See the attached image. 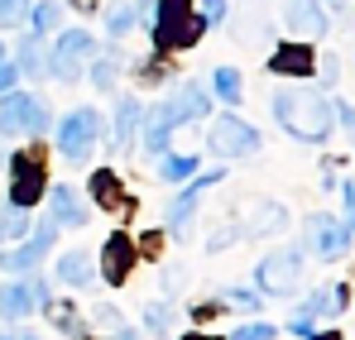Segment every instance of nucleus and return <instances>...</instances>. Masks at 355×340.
<instances>
[{
	"label": "nucleus",
	"instance_id": "nucleus-36",
	"mask_svg": "<svg viewBox=\"0 0 355 340\" xmlns=\"http://www.w3.org/2000/svg\"><path fill=\"white\" fill-rule=\"evenodd\" d=\"M312 321H317V312H312V307H302V312L293 316V331H297V336H307V331H312Z\"/></svg>",
	"mask_w": 355,
	"mask_h": 340
},
{
	"label": "nucleus",
	"instance_id": "nucleus-35",
	"mask_svg": "<svg viewBox=\"0 0 355 340\" xmlns=\"http://www.w3.org/2000/svg\"><path fill=\"white\" fill-rule=\"evenodd\" d=\"M226 297H231L236 307H245V312H254V307H259V297H254V292H245V287H231Z\"/></svg>",
	"mask_w": 355,
	"mask_h": 340
},
{
	"label": "nucleus",
	"instance_id": "nucleus-30",
	"mask_svg": "<svg viewBox=\"0 0 355 340\" xmlns=\"http://www.w3.org/2000/svg\"><path fill=\"white\" fill-rule=\"evenodd\" d=\"M53 24H58V5H34V29L49 34Z\"/></svg>",
	"mask_w": 355,
	"mask_h": 340
},
{
	"label": "nucleus",
	"instance_id": "nucleus-29",
	"mask_svg": "<svg viewBox=\"0 0 355 340\" xmlns=\"http://www.w3.org/2000/svg\"><path fill=\"white\" fill-rule=\"evenodd\" d=\"M29 19V0H0V24H24Z\"/></svg>",
	"mask_w": 355,
	"mask_h": 340
},
{
	"label": "nucleus",
	"instance_id": "nucleus-10",
	"mask_svg": "<svg viewBox=\"0 0 355 340\" xmlns=\"http://www.w3.org/2000/svg\"><path fill=\"white\" fill-rule=\"evenodd\" d=\"M53 230H58V226H53V216H49V221L39 226V235H34V240H24L19 249H5V254H0V269H5V274H29V269H34V264L49 254Z\"/></svg>",
	"mask_w": 355,
	"mask_h": 340
},
{
	"label": "nucleus",
	"instance_id": "nucleus-20",
	"mask_svg": "<svg viewBox=\"0 0 355 340\" xmlns=\"http://www.w3.org/2000/svg\"><path fill=\"white\" fill-rule=\"evenodd\" d=\"M144 5H149V0H125V5H111V10H106V29H111V34H130V29H135V19H139V15H144Z\"/></svg>",
	"mask_w": 355,
	"mask_h": 340
},
{
	"label": "nucleus",
	"instance_id": "nucleus-26",
	"mask_svg": "<svg viewBox=\"0 0 355 340\" xmlns=\"http://www.w3.org/2000/svg\"><path fill=\"white\" fill-rule=\"evenodd\" d=\"M279 226H284V211H279V206H259V211H254V221H250L254 235H269V230H279Z\"/></svg>",
	"mask_w": 355,
	"mask_h": 340
},
{
	"label": "nucleus",
	"instance_id": "nucleus-6",
	"mask_svg": "<svg viewBox=\"0 0 355 340\" xmlns=\"http://www.w3.org/2000/svg\"><path fill=\"white\" fill-rule=\"evenodd\" d=\"M96 111H72L67 120L58 125V149L62 159H72V163H82V159H92V149H96Z\"/></svg>",
	"mask_w": 355,
	"mask_h": 340
},
{
	"label": "nucleus",
	"instance_id": "nucleus-8",
	"mask_svg": "<svg viewBox=\"0 0 355 340\" xmlns=\"http://www.w3.org/2000/svg\"><path fill=\"white\" fill-rule=\"evenodd\" d=\"M297 269H302V254H297V249H274V254L259 264V287H264V292H293Z\"/></svg>",
	"mask_w": 355,
	"mask_h": 340
},
{
	"label": "nucleus",
	"instance_id": "nucleus-9",
	"mask_svg": "<svg viewBox=\"0 0 355 340\" xmlns=\"http://www.w3.org/2000/svg\"><path fill=\"white\" fill-rule=\"evenodd\" d=\"M307 244H312L317 259H336L341 249H351V226H346V221L312 216V221H307Z\"/></svg>",
	"mask_w": 355,
	"mask_h": 340
},
{
	"label": "nucleus",
	"instance_id": "nucleus-38",
	"mask_svg": "<svg viewBox=\"0 0 355 340\" xmlns=\"http://www.w3.org/2000/svg\"><path fill=\"white\" fill-rule=\"evenodd\" d=\"M182 340H211V336H182Z\"/></svg>",
	"mask_w": 355,
	"mask_h": 340
},
{
	"label": "nucleus",
	"instance_id": "nucleus-16",
	"mask_svg": "<svg viewBox=\"0 0 355 340\" xmlns=\"http://www.w3.org/2000/svg\"><path fill=\"white\" fill-rule=\"evenodd\" d=\"M178 129V115L168 101H159L154 111H149V134H144V144H149V154H168V139H173Z\"/></svg>",
	"mask_w": 355,
	"mask_h": 340
},
{
	"label": "nucleus",
	"instance_id": "nucleus-18",
	"mask_svg": "<svg viewBox=\"0 0 355 340\" xmlns=\"http://www.w3.org/2000/svg\"><path fill=\"white\" fill-rule=\"evenodd\" d=\"M29 307H34V292H29L24 283H5L0 287V316L19 321V316H29Z\"/></svg>",
	"mask_w": 355,
	"mask_h": 340
},
{
	"label": "nucleus",
	"instance_id": "nucleus-21",
	"mask_svg": "<svg viewBox=\"0 0 355 340\" xmlns=\"http://www.w3.org/2000/svg\"><path fill=\"white\" fill-rule=\"evenodd\" d=\"M19 235H29V206H5L0 211V244H15Z\"/></svg>",
	"mask_w": 355,
	"mask_h": 340
},
{
	"label": "nucleus",
	"instance_id": "nucleus-2",
	"mask_svg": "<svg viewBox=\"0 0 355 340\" xmlns=\"http://www.w3.org/2000/svg\"><path fill=\"white\" fill-rule=\"evenodd\" d=\"M202 19L192 15V0H159V24H154V44L159 53L168 48H192L202 39Z\"/></svg>",
	"mask_w": 355,
	"mask_h": 340
},
{
	"label": "nucleus",
	"instance_id": "nucleus-3",
	"mask_svg": "<svg viewBox=\"0 0 355 340\" xmlns=\"http://www.w3.org/2000/svg\"><path fill=\"white\" fill-rule=\"evenodd\" d=\"M49 106L39 101V96H29V91H5V101H0V129L5 134H44L49 129Z\"/></svg>",
	"mask_w": 355,
	"mask_h": 340
},
{
	"label": "nucleus",
	"instance_id": "nucleus-24",
	"mask_svg": "<svg viewBox=\"0 0 355 340\" xmlns=\"http://www.w3.org/2000/svg\"><path fill=\"white\" fill-rule=\"evenodd\" d=\"M159 172H164L168 182H187V177L197 172V159H192V154H168V159L159 163Z\"/></svg>",
	"mask_w": 355,
	"mask_h": 340
},
{
	"label": "nucleus",
	"instance_id": "nucleus-7",
	"mask_svg": "<svg viewBox=\"0 0 355 340\" xmlns=\"http://www.w3.org/2000/svg\"><path fill=\"white\" fill-rule=\"evenodd\" d=\"M44 182H49V172H44V163L34 154H15L10 159V202L15 206H34L44 197Z\"/></svg>",
	"mask_w": 355,
	"mask_h": 340
},
{
	"label": "nucleus",
	"instance_id": "nucleus-11",
	"mask_svg": "<svg viewBox=\"0 0 355 340\" xmlns=\"http://www.w3.org/2000/svg\"><path fill=\"white\" fill-rule=\"evenodd\" d=\"M284 24L293 34H312V39H322L331 29V19H327V10L317 0H284Z\"/></svg>",
	"mask_w": 355,
	"mask_h": 340
},
{
	"label": "nucleus",
	"instance_id": "nucleus-17",
	"mask_svg": "<svg viewBox=\"0 0 355 340\" xmlns=\"http://www.w3.org/2000/svg\"><path fill=\"white\" fill-rule=\"evenodd\" d=\"M49 216H53V226H87V206H82V197L72 192V187H53V206H49Z\"/></svg>",
	"mask_w": 355,
	"mask_h": 340
},
{
	"label": "nucleus",
	"instance_id": "nucleus-23",
	"mask_svg": "<svg viewBox=\"0 0 355 340\" xmlns=\"http://www.w3.org/2000/svg\"><path fill=\"white\" fill-rule=\"evenodd\" d=\"M58 278H62V283H72V287L92 283V259H87L82 249H72V254H62V264H58Z\"/></svg>",
	"mask_w": 355,
	"mask_h": 340
},
{
	"label": "nucleus",
	"instance_id": "nucleus-15",
	"mask_svg": "<svg viewBox=\"0 0 355 340\" xmlns=\"http://www.w3.org/2000/svg\"><path fill=\"white\" fill-rule=\"evenodd\" d=\"M207 187H216V172H207V177H197V172H192V182L182 187V197H178L173 211H168V226H173V230L187 226V216H192V206H197V202L207 197Z\"/></svg>",
	"mask_w": 355,
	"mask_h": 340
},
{
	"label": "nucleus",
	"instance_id": "nucleus-25",
	"mask_svg": "<svg viewBox=\"0 0 355 340\" xmlns=\"http://www.w3.org/2000/svg\"><path fill=\"white\" fill-rule=\"evenodd\" d=\"M211 87H216V96H221V101H240V72H236V67H216Z\"/></svg>",
	"mask_w": 355,
	"mask_h": 340
},
{
	"label": "nucleus",
	"instance_id": "nucleus-1",
	"mask_svg": "<svg viewBox=\"0 0 355 340\" xmlns=\"http://www.w3.org/2000/svg\"><path fill=\"white\" fill-rule=\"evenodd\" d=\"M274 115H279V125H284L293 139H307V144L327 139V134H331V125H336L331 101H327L322 91H307V87L279 91V96H274Z\"/></svg>",
	"mask_w": 355,
	"mask_h": 340
},
{
	"label": "nucleus",
	"instance_id": "nucleus-34",
	"mask_svg": "<svg viewBox=\"0 0 355 340\" xmlns=\"http://www.w3.org/2000/svg\"><path fill=\"white\" fill-rule=\"evenodd\" d=\"M236 340H274V326H240Z\"/></svg>",
	"mask_w": 355,
	"mask_h": 340
},
{
	"label": "nucleus",
	"instance_id": "nucleus-41",
	"mask_svg": "<svg viewBox=\"0 0 355 340\" xmlns=\"http://www.w3.org/2000/svg\"><path fill=\"white\" fill-rule=\"evenodd\" d=\"M0 340H15V336H0Z\"/></svg>",
	"mask_w": 355,
	"mask_h": 340
},
{
	"label": "nucleus",
	"instance_id": "nucleus-31",
	"mask_svg": "<svg viewBox=\"0 0 355 340\" xmlns=\"http://www.w3.org/2000/svg\"><path fill=\"white\" fill-rule=\"evenodd\" d=\"M197 19H202V24H221V19H226V0H202Z\"/></svg>",
	"mask_w": 355,
	"mask_h": 340
},
{
	"label": "nucleus",
	"instance_id": "nucleus-32",
	"mask_svg": "<svg viewBox=\"0 0 355 340\" xmlns=\"http://www.w3.org/2000/svg\"><path fill=\"white\" fill-rule=\"evenodd\" d=\"M92 82H96L101 91H111V87H116V62H96V67H92Z\"/></svg>",
	"mask_w": 355,
	"mask_h": 340
},
{
	"label": "nucleus",
	"instance_id": "nucleus-28",
	"mask_svg": "<svg viewBox=\"0 0 355 340\" xmlns=\"http://www.w3.org/2000/svg\"><path fill=\"white\" fill-rule=\"evenodd\" d=\"M19 62H24V72H49L44 67V53H39V39H24L19 44Z\"/></svg>",
	"mask_w": 355,
	"mask_h": 340
},
{
	"label": "nucleus",
	"instance_id": "nucleus-27",
	"mask_svg": "<svg viewBox=\"0 0 355 340\" xmlns=\"http://www.w3.org/2000/svg\"><path fill=\"white\" fill-rule=\"evenodd\" d=\"M173 321H178L173 307H149V331H154V336H168V331H173Z\"/></svg>",
	"mask_w": 355,
	"mask_h": 340
},
{
	"label": "nucleus",
	"instance_id": "nucleus-33",
	"mask_svg": "<svg viewBox=\"0 0 355 340\" xmlns=\"http://www.w3.org/2000/svg\"><path fill=\"white\" fill-rule=\"evenodd\" d=\"M15 82H19V67H15V62H5V57H0V96H5V91H10V87H15Z\"/></svg>",
	"mask_w": 355,
	"mask_h": 340
},
{
	"label": "nucleus",
	"instance_id": "nucleus-37",
	"mask_svg": "<svg viewBox=\"0 0 355 340\" xmlns=\"http://www.w3.org/2000/svg\"><path fill=\"white\" fill-rule=\"evenodd\" d=\"M72 5H77V10H92V5H96V0H72Z\"/></svg>",
	"mask_w": 355,
	"mask_h": 340
},
{
	"label": "nucleus",
	"instance_id": "nucleus-14",
	"mask_svg": "<svg viewBox=\"0 0 355 340\" xmlns=\"http://www.w3.org/2000/svg\"><path fill=\"white\" fill-rule=\"evenodd\" d=\"M168 106H173L178 125H182V120H207V106H211V96H207V87H197V82H182L173 96H168Z\"/></svg>",
	"mask_w": 355,
	"mask_h": 340
},
{
	"label": "nucleus",
	"instance_id": "nucleus-12",
	"mask_svg": "<svg viewBox=\"0 0 355 340\" xmlns=\"http://www.w3.org/2000/svg\"><path fill=\"white\" fill-rule=\"evenodd\" d=\"M130 269H135V244H130V235H111V240H106V249H101V278H106V283H125V278H130Z\"/></svg>",
	"mask_w": 355,
	"mask_h": 340
},
{
	"label": "nucleus",
	"instance_id": "nucleus-4",
	"mask_svg": "<svg viewBox=\"0 0 355 340\" xmlns=\"http://www.w3.org/2000/svg\"><path fill=\"white\" fill-rule=\"evenodd\" d=\"M207 149H211L216 159H245V154L259 149V134H254L240 115H221V120H211V129H207Z\"/></svg>",
	"mask_w": 355,
	"mask_h": 340
},
{
	"label": "nucleus",
	"instance_id": "nucleus-13",
	"mask_svg": "<svg viewBox=\"0 0 355 340\" xmlns=\"http://www.w3.org/2000/svg\"><path fill=\"white\" fill-rule=\"evenodd\" d=\"M269 72H279V77H312L317 72V53L307 48V44H284L279 53L269 57Z\"/></svg>",
	"mask_w": 355,
	"mask_h": 340
},
{
	"label": "nucleus",
	"instance_id": "nucleus-40",
	"mask_svg": "<svg viewBox=\"0 0 355 340\" xmlns=\"http://www.w3.org/2000/svg\"><path fill=\"white\" fill-rule=\"evenodd\" d=\"M0 57H5V44H0Z\"/></svg>",
	"mask_w": 355,
	"mask_h": 340
},
{
	"label": "nucleus",
	"instance_id": "nucleus-5",
	"mask_svg": "<svg viewBox=\"0 0 355 340\" xmlns=\"http://www.w3.org/2000/svg\"><path fill=\"white\" fill-rule=\"evenodd\" d=\"M87 62H92V34H87V29H67L58 44H53V62H49V72H53L58 82H77Z\"/></svg>",
	"mask_w": 355,
	"mask_h": 340
},
{
	"label": "nucleus",
	"instance_id": "nucleus-19",
	"mask_svg": "<svg viewBox=\"0 0 355 340\" xmlns=\"http://www.w3.org/2000/svg\"><path fill=\"white\" fill-rule=\"evenodd\" d=\"M92 197H96V206H106V211H116L125 206V192H120V177L116 172H92Z\"/></svg>",
	"mask_w": 355,
	"mask_h": 340
},
{
	"label": "nucleus",
	"instance_id": "nucleus-39",
	"mask_svg": "<svg viewBox=\"0 0 355 340\" xmlns=\"http://www.w3.org/2000/svg\"><path fill=\"white\" fill-rule=\"evenodd\" d=\"M317 340H341V336H317Z\"/></svg>",
	"mask_w": 355,
	"mask_h": 340
},
{
	"label": "nucleus",
	"instance_id": "nucleus-22",
	"mask_svg": "<svg viewBox=\"0 0 355 340\" xmlns=\"http://www.w3.org/2000/svg\"><path fill=\"white\" fill-rule=\"evenodd\" d=\"M135 129H139V101H120L116 106V149H130V139H135Z\"/></svg>",
	"mask_w": 355,
	"mask_h": 340
}]
</instances>
